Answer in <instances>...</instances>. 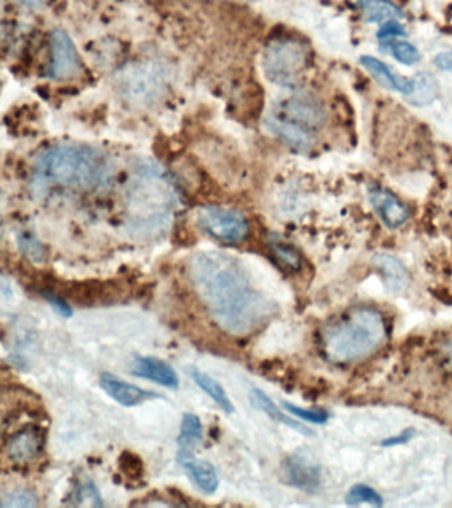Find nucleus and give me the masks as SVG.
I'll return each instance as SVG.
<instances>
[{
  "instance_id": "nucleus-1",
  "label": "nucleus",
  "mask_w": 452,
  "mask_h": 508,
  "mask_svg": "<svg viewBox=\"0 0 452 508\" xmlns=\"http://www.w3.org/2000/svg\"><path fill=\"white\" fill-rule=\"evenodd\" d=\"M191 280L220 328L235 335L255 330L270 314V305L251 285L238 259L220 252L198 253Z\"/></svg>"
},
{
  "instance_id": "nucleus-2",
  "label": "nucleus",
  "mask_w": 452,
  "mask_h": 508,
  "mask_svg": "<svg viewBox=\"0 0 452 508\" xmlns=\"http://www.w3.org/2000/svg\"><path fill=\"white\" fill-rule=\"evenodd\" d=\"M35 174L43 183L96 191L111 186L114 163L102 150L84 145H58L40 153Z\"/></svg>"
},
{
  "instance_id": "nucleus-3",
  "label": "nucleus",
  "mask_w": 452,
  "mask_h": 508,
  "mask_svg": "<svg viewBox=\"0 0 452 508\" xmlns=\"http://www.w3.org/2000/svg\"><path fill=\"white\" fill-rule=\"evenodd\" d=\"M386 323L377 310L356 309L323 335V350L334 363H351L372 355L386 339Z\"/></svg>"
},
{
  "instance_id": "nucleus-4",
  "label": "nucleus",
  "mask_w": 452,
  "mask_h": 508,
  "mask_svg": "<svg viewBox=\"0 0 452 508\" xmlns=\"http://www.w3.org/2000/svg\"><path fill=\"white\" fill-rule=\"evenodd\" d=\"M306 64V49L295 40L272 41L263 53L264 74L279 85L295 83L303 74Z\"/></svg>"
},
{
  "instance_id": "nucleus-5",
  "label": "nucleus",
  "mask_w": 452,
  "mask_h": 508,
  "mask_svg": "<svg viewBox=\"0 0 452 508\" xmlns=\"http://www.w3.org/2000/svg\"><path fill=\"white\" fill-rule=\"evenodd\" d=\"M166 83H164V76L160 68L157 66H137L132 68L125 69L120 74L119 89L122 96L127 97L130 102L142 103V105H149V103L157 101L164 94Z\"/></svg>"
},
{
  "instance_id": "nucleus-6",
  "label": "nucleus",
  "mask_w": 452,
  "mask_h": 508,
  "mask_svg": "<svg viewBox=\"0 0 452 508\" xmlns=\"http://www.w3.org/2000/svg\"><path fill=\"white\" fill-rule=\"evenodd\" d=\"M197 225L206 234L223 242L243 241L248 236V223L240 212L220 206H205L197 212Z\"/></svg>"
},
{
  "instance_id": "nucleus-7",
  "label": "nucleus",
  "mask_w": 452,
  "mask_h": 508,
  "mask_svg": "<svg viewBox=\"0 0 452 508\" xmlns=\"http://www.w3.org/2000/svg\"><path fill=\"white\" fill-rule=\"evenodd\" d=\"M283 121L306 128H320L326 121L325 110L319 100L311 94H295L281 105L280 116Z\"/></svg>"
},
{
  "instance_id": "nucleus-8",
  "label": "nucleus",
  "mask_w": 452,
  "mask_h": 508,
  "mask_svg": "<svg viewBox=\"0 0 452 508\" xmlns=\"http://www.w3.org/2000/svg\"><path fill=\"white\" fill-rule=\"evenodd\" d=\"M81 71L79 53L68 33L55 30L51 33V64L49 74L55 80H71Z\"/></svg>"
},
{
  "instance_id": "nucleus-9",
  "label": "nucleus",
  "mask_w": 452,
  "mask_h": 508,
  "mask_svg": "<svg viewBox=\"0 0 452 508\" xmlns=\"http://www.w3.org/2000/svg\"><path fill=\"white\" fill-rule=\"evenodd\" d=\"M100 387L102 388L109 398L113 399L120 406L133 407L145 403V401L162 399L160 393L144 390L138 385L124 381L111 373L104 372L100 376Z\"/></svg>"
},
{
  "instance_id": "nucleus-10",
  "label": "nucleus",
  "mask_w": 452,
  "mask_h": 508,
  "mask_svg": "<svg viewBox=\"0 0 452 508\" xmlns=\"http://www.w3.org/2000/svg\"><path fill=\"white\" fill-rule=\"evenodd\" d=\"M8 460L15 465H28L38 460L43 451V437L33 428L13 433L4 445Z\"/></svg>"
},
{
  "instance_id": "nucleus-11",
  "label": "nucleus",
  "mask_w": 452,
  "mask_h": 508,
  "mask_svg": "<svg viewBox=\"0 0 452 508\" xmlns=\"http://www.w3.org/2000/svg\"><path fill=\"white\" fill-rule=\"evenodd\" d=\"M284 477L293 487L315 493L321 485V470L308 458L292 456L284 462Z\"/></svg>"
},
{
  "instance_id": "nucleus-12",
  "label": "nucleus",
  "mask_w": 452,
  "mask_h": 508,
  "mask_svg": "<svg viewBox=\"0 0 452 508\" xmlns=\"http://www.w3.org/2000/svg\"><path fill=\"white\" fill-rule=\"evenodd\" d=\"M132 373L137 378L146 379L162 387L175 390L180 387V379L172 365L153 356H137L133 360Z\"/></svg>"
},
{
  "instance_id": "nucleus-13",
  "label": "nucleus",
  "mask_w": 452,
  "mask_h": 508,
  "mask_svg": "<svg viewBox=\"0 0 452 508\" xmlns=\"http://www.w3.org/2000/svg\"><path fill=\"white\" fill-rule=\"evenodd\" d=\"M369 199L374 211L381 217L386 227L397 229L409 220V211L406 206L386 189H370Z\"/></svg>"
},
{
  "instance_id": "nucleus-14",
  "label": "nucleus",
  "mask_w": 452,
  "mask_h": 508,
  "mask_svg": "<svg viewBox=\"0 0 452 508\" xmlns=\"http://www.w3.org/2000/svg\"><path fill=\"white\" fill-rule=\"evenodd\" d=\"M187 476L197 486L198 490L206 495H213L219 487V476L213 463L205 460H197L194 456L180 460Z\"/></svg>"
},
{
  "instance_id": "nucleus-15",
  "label": "nucleus",
  "mask_w": 452,
  "mask_h": 508,
  "mask_svg": "<svg viewBox=\"0 0 452 508\" xmlns=\"http://www.w3.org/2000/svg\"><path fill=\"white\" fill-rule=\"evenodd\" d=\"M361 64L372 74L374 80L379 85L384 86V88L389 89V91L399 92V93H403L404 96L412 93V80L409 81L406 78L398 76L397 74L392 71V68L379 61L378 58L372 57V56H362Z\"/></svg>"
},
{
  "instance_id": "nucleus-16",
  "label": "nucleus",
  "mask_w": 452,
  "mask_h": 508,
  "mask_svg": "<svg viewBox=\"0 0 452 508\" xmlns=\"http://www.w3.org/2000/svg\"><path fill=\"white\" fill-rule=\"evenodd\" d=\"M373 262L381 270L385 284L390 292L399 294L406 290L410 281L409 273L395 257L390 254H378L374 257Z\"/></svg>"
},
{
  "instance_id": "nucleus-17",
  "label": "nucleus",
  "mask_w": 452,
  "mask_h": 508,
  "mask_svg": "<svg viewBox=\"0 0 452 508\" xmlns=\"http://www.w3.org/2000/svg\"><path fill=\"white\" fill-rule=\"evenodd\" d=\"M203 440V426L198 416L186 413L181 424L180 437H178V462L194 456L195 448Z\"/></svg>"
},
{
  "instance_id": "nucleus-18",
  "label": "nucleus",
  "mask_w": 452,
  "mask_h": 508,
  "mask_svg": "<svg viewBox=\"0 0 452 508\" xmlns=\"http://www.w3.org/2000/svg\"><path fill=\"white\" fill-rule=\"evenodd\" d=\"M251 403L255 407H258L259 410L261 412L266 413L267 416H270L273 421H278V423L284 424V425L289 426L292 428L293 431L300 432L301 434L304 435H311L312 432L309 431L306 426H304L303 424L297 423V421L292 420L291 417L286 415V413L281 412L276 404L273 403L272 399L270 396L266 395L261 390H253L251 392Z\"/></svg>"
},
{
  "instance_id": "nucleus-19",
  "label": "nucleus",
  "mask_w": 452,
  "mask_h": 508,
  "mask_svg": "<svg viewBox=\"0 0 452 508\" xmlns=\"http://www.w3.org/2000/svg\"><path fill=\"white\" fill-rule=\"evenodd\" d=\"M359 7L368 23L399 21L403 13L390 0H359Z\"/></svg>"
},
{
  "instance_id": "nucleus-20",
  "label": "nucleus",
  "mask_w": 452,
  "mask_h": 508,
  "mask_svg": "<svg viewBox=\"0 0 452 508\" xmlns=\"http://www.w3.org/2000/svg\"><path fill=\"white\" fill-rule=\"evenodd\" d=\"M267 127L291 146L298 147V149H306V147L311 146L312 138L306 128L293 125L291 122L283 121V119L275 116L268 118Z\"/></svg>"
},
{
  "instance_id": "nucleus-21",
  "label": "nucleus",
  "mask_w": 452,
  "mask_h": 508,
  "mask_svg": "<svg viewBox=\"0 0 452 508\" xmlns=\"http://www.w3.org/2000/svg\"><path fill=\"white\" fill-rule=\"evenodd\" d=\"M191 378L195 384L208 396V398L213 399L215 404L223 410V412L227 413V415H233L235 412V407L231 403L230 398H228L226 390H223L222 385L219 384L215 379L211 378L208 373L202 372L199 370L191 371Z\"/></svg>"
},
{
  "instance_id": "nucleus-22",
  "label": "nucleus",
  "mask_w": 452,
  "mask_h": 508,
  "mask_svg": "<svg viewBox=\"0 0 452 508\" xmlns=\"http://www.w3.org/2000/svg\"><path fill=\"white\" fill-rule=\"evenodd\" d=\"M412 93L407 94L406 101L412 106L429 105L437 99L439 86L432 74L422 72L412 78Z\"/></svg>"
},
{
  "instance_id": "nucleus-23",
  "label": "nucleus",
  "mask_w": 452,
  "mask_h": 508,
  "mask_svg": "<svg viewBox=\"0 0 452 508\" xmlns=\"http://www.w3.org/2000/svg\"><path fill=\"white\" fill-rule=\"evenodd\" d=\"M346 504H350V506L368 504H372V506L381 507L384 504V499L369 486L357 485L351 487V490L346 495Z\"/></svg>"
},
{
  "instance_id": "nucleus-24",
  "label": "nucleus",
  "mask_w": 452,
  "mask_h": 508,
  "mask_svg": "<svg viewBox=\"0 0 452 508\" xmlns=\"http://www.w3.org/2000/svg\"><path fill=\"white\" fill-rule=\"evenodd\" d=\"M270 250H272L276 258H278L284 267L291 270L300 269V254H298L297 250L292 248L291 245L278 241V240H272V241H270Z\"/></svg>"
},
{
  "instance_id": "nucleus-25",
  "label": "nucleus",
  "mask_w": 452,
  "mask_h": 508,
  "mask_svg": "<svg viewBox=\"0 0 452 508\" xmlns=\"http://www.w3.org/2000/svg\"><path fill=\"white\" fill-rule=\"evenodd\" d=\"M386 49L394 56L395 60L404 66H412L421 60L420 51L406 41H389L386 44Z\"/></svg>"
},
{
  "instance_id": "nucleus-26",
  "label": "nucleus",
  "mask_w": 452,
  "mask_h": 508,
  "mask_svg": "<svg viewBox=\"0 0 452 508\" xmlns=\"http://www.w3.org/2000/svg\"><path fill=\"white\" fill-rule=\"evenodd\" d=\"M39 506V499L31 490H16L3 498V508H33Z\"/></svg>"
},
{
  "instance_id": "nucleus-27",
  "label": "nucleus",
  "mask_w": 452,
  "mask_h": 508,
  "mask_svg": "<svg viewBox=\"0 0 452 508\" xmlns=\"http://www.w3.org/2000/svg\"><path fill=\"white\" fill-rule=\"evenodd\" d=\"M283 406L296 417L308 421V423L317 424V425L325 424L329 418L325 412H319V410L304 409V407L292 406V404L286 403V401H284Z\"/></svg>"
},
{
  "instance_id": "nucleus-28",
  "label": "nucleus",
  "mask_w": 452,
  "mask_h": 508,
  "mask_svg": "<svg viewBox=\"0 0 452 508\" xmlns=\"http://www.w3.org/2000/svg\"><path fill=\"white\" fill-rule=\"evenodd\" d=\"M41 294H43V298H46L47 302L52 306V309H54L58 315H61V317L71 318L72 315H74L72 307L68 305V302H66L63 297H60L58 293L54 292V290H44Z\"/></svg>"
},
{
  "instance_id": "nucleus-29",
  "label": "nucleus",
  "mask_w": 452,
  "mask_h": 508,
  "mask_svg": "<svg viewBox=\"0 0 452 508\" xmlns=\"http://www.w3.org/2000/svg\"><path fill=\"white\" fill-rule=\"evenodd\" d=\"M77 499L81 501V504L85 506L102 507V496H100L99 490L96 486L92 482L85 483L81 486L80 490L77 491Z\"/></svg>"
},
{
  "instance_id": "nucleus-30",
  "label": "nucleus",
  "mask_w": 452,
  "mask_h": 508,
  "mask_svg": "<svg viewBox=\"0 0 452 508\" xmlns=\"http://www.w3.org/2000/svg\"><path fill=\"white\" fill-rule=\"evenodd\" d=\"M120 463H121V469L127 476H130L132 478H137V477L139 478L142 476V471H144L142 466L144 465H142L141 460L136 454H122Z\"/></svg>"
},
{
  "instance_id": "nucleus-31",
  "label": "nucleus",
  "mask_w": 452,
  "mask_h": 508,
  "mask_svg": "<svg viewBox=\"0 0 452 508\" xmlns=\"http://www.w3.org/2000/svg\"><path fill=\"white\" fill-rule=\"evenodd\" d=\"M19 245H21V250L26 253V256L31 257L35 261L41 259V257H43V248H41L40 242L33 236L23 234L19 239Z\"/></svg>"
},
{
  "instance_id": "nucleus-32",
  "label": "nucleus",
  "mask_w": 452,
  "mask_h": 508,
  "mask_svg": "<svg viewBox=\"0 0 452 508\" xmlns=\"http://www.w3.org/2000/svg\"><path fill=\"white\" fill-rule=\"evenodd\" d=\"M387 36H406V31L398 23V21L386 22V24L379 30L378 38L384 39Z\"/></svg>"
},
{
  "instance_id": "nucleus-33",
  "label": "nucleus",
  "mask_w": 452,
  "mask_h": 508,
  "mask_svg": "<svg viewBox=\"0 0 452 508\" xmlns=\"http://www.w3.org/2000/svg\"><path fill=\"white\" fill-rule=\"evenodd\" d=\"M434 64L442 71L452 72V51L442 52L434 58Z\"/></svg>"
},
{
  "instance_id": "nucleus-34",
  "label": "nucleus",
  "mask_w": 452,
  "mask_h": 508,
  "mask_svg": "<svg viewBox=\"0 0 452 508\" xmlns=\"http://www.w3.org/2000/svg\"><path fill=\"white\" fill-rule=\"evenodd\" d=\"M412 431H404L403 433H401V434L398 435H394V437L389 438V440L384 441V442H382V445L384 446H395V445H403V443H406L407 441L412 440Z\"/></svg>"
},
{
  "instance_id": "nucleus-35",
  "label": "nucleus",
  "mask_w": 452,
  "mask_h": 508,
  "mask_svg": "<svg viewBox=\"0 0 452 508\" xmlns=\"http://www.w3.org/2000/svg\"><path fill=\"white\" fill-rule=\"evenodd\" d=\"M19 2L30 5V7H35V5L40 4L41 0H19Z\"/></svg>"
}]
</instances>
